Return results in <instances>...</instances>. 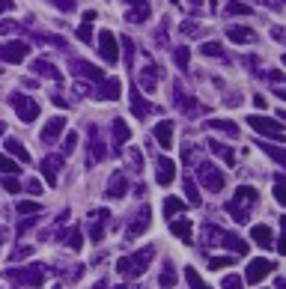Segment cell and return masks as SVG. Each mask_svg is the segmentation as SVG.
Segmentation results:
<instances>
[{"label": "cell", "mask_w": 286, "mask_h": 289, "mask_svg": "<svg viewBox=\"0 0 286 289\" xmlns=\"http://www.w3.org/2000/svg\"><path fill=\"white\" fill-rule=\"evenodd\" d=\"M3 188H6V191H12V194H18V191H21L18 179H12V176H6V179H3Z\"/></svg>", "instance_id": "cell-35"}, {"label": "cell", "mask_w": 286, "mask_h": 289, "mask_svg": "<svg viewBox=\"0 0 286 289\" xmlns=\"http://www.w3.org/2000/svg\"><path fill=\"white\" fill-rule=\"evenodd\" d=\"M42 206L39 203H33V200H21L18 203V215H33V212H39Z\"/></svg>", "instance_id": "cell-21"}, {"label": "cell", "mask_w": 286, "mask_h": 289, "mask_svg": "<svg viewBox=\"0 0 286 289\" xmlns=\"http://www.w3.org/2000/svg\"><path fill=\"white\" fill-rule=\"evenodd\" d=\"M203 54H206V57H218V54H221V45H218V42H206V45H203Z\"/></svg>", "instance_id": "cell-33"}, {"label": "cell", "mask_w": 286, "mask_h": 289, "mask_svg": "<svg viewBox=\"0 0 286 289\" xmlns=\"http://www.w3.org/2000/svg\"><path fill=\"white\" fill-rule=\"evenodd\" d=\"M212 125H214V128H221V131H227V134H236V128H233V125H227L224 120H218V122H212Z\"/></svg>", "instance_id": "cell-38"}, {"label": "cell", "mask_w": 286, "mask_h": 289, "mask_svg": "<svg viewBox=\"0 0 286 289\" xmlns=\"http://www.w3.org/2000/svg\"><path fill=\"white\" fill-rule=\"evenodd\" d=\"M131 3H146V0H131Z\"/></svg>", "instance_id": "cell-44"}, {"label": "cell", "mask_w": 286, "mask_h": 289, "mask_svg": "<svg viewBox=\"0 0 286 289\" xmlns=\"http://www.w3.org/2000/svg\"><path fill=\"white\" fill-rule=\"evenodd\" d=\"M6 149H9V152H12V155H18V158H21V161H30V152H27V149H24V146H21V143H18V140H15V137H9V140H6Z\"/></svg>", "instance_id": "cell-13"}, {"label": "cell", "mask_w": 286, "mask_h": 289, "mask_svg": "<svg viewBox=\"0 0 286 289\" xmlns=\"http://www.w3.org/2000/svg\"><path fill=\"white\" fill-rule=\"evenodd\" d=\"M12 3H9V0H0V12H3V9H9Z\"/></svg>", "instance_id": "cell-43"}, {"label": "cell", "mask_w": 286, "mask_h": 289, "mask_svg": "<svg viewBox=\"0 0 286 289\" xmlns=\"http://www.w3.org/2000/svg\"><path fill=\"white\" fill-rule=\"evenodd\" d=\"M179 212H185V203L179 197H167L164 200V218H173V215H179Z\"/></svg>", "instance_id": "cell-12"}, {"label": "cell", "mask_w": 286, "mask_h": 289, "mask_svg": "<svg viewBox=\"0 0 286 289\" xmlns=\"http://www.w3.org/2000/svg\"><path fill=\"white\" fill-rule=\"evenodd\" d=\"M185 277H188V283H191L194 289H209V286H206V283L200 280V274H197L194 268H185Z\"/></svg>", "instance_id": "cell-24"}, {"label": "cell", "mask_w": 286, "mask_h": 289, "mask_svg": "<svg viewBox=\"0 0 286 289\" xmlns=\"http://www.w3.org/2000/svg\"><path fill=\"white\" fill-rule=\"evenodd\" d=\"M170 230H173V236H179V239H185V241L191 239V221H176V224H173Z\"/></svg>", "instance_id": "cell-15"}, {"label": "cell", "mask_w": 286, "mask_h": 289, "mask_svg": "<svg viewBox=\"0 0 286 289\" xmlns=\"http://www.w3.org/2000/svg\"><path fill=\"white\" fill-rule=\"evenodd\" d=\"M185 194H188V200H191L194 206H200V194H197V188H194L191 179H185Z\"/></svg>", "instance_id": "cell-27"}, {"label": "cell", "mask_w": 286, "mask_h": 289, "mask_svg": "<svg viewBox=\"0 0 286 289\" xmlns=\"http://www.w3.org/2000/svg\"><path fill=\"white\" fill-rule=\"evenodd\" d=\"M78 39H81V42H93V27H90V24H81Z\"/></svg>", "instance_id": "cell-32"}, {"label": "cell", "mask_w": 286, "mask_h": 289, "mask_svg": "<svg viewBox=\"0 0 286 289\" xmlns=\"http://www.w3.org/2000/svg\"><path fill=\"white\" fill-rule=\"evenodd\" d=\"M122 191H125V179H114L111 188H107V197H122Z\"/></svg>", "instance_id": "cell-23"}, {"label": "cell", "mask_w": 286, "mask_h": 289, "mask_svg": "<svg viewBox=\"0 0 286 289\" xmlns=\"http://www.w3.org/2000/svg\"><path fill=\"white\" fill-rule=\"evenodd\" d=\"M227 12H233V15H250L254 9H250V6H244V3H236V0H233V3L227 6Z\"/></svg>", "instance_id": "cell-26"}, {"label": "cell", "mask_w": 286, "mask_h": 289, "mask_svg": "<svg viewBox=\"0 0 286 289\" xmlns=\"http://www.w3.org/2000/svg\"><path fill=\"white\" fill-rule=\"evenodd\" d=\"M90 21H95V12L90 9V12H84V24H90Z\"/></svg>", "instance_id": "cell-42"}, {"label": "cell", "mask_w": 286, "mask_h": 289, "mask_svg": "<svg viewBox=\"0 0 286 289\" xmlns=\"http://www.w3.org/2000/svg\"><path fill=\"white\" fill-rule=\"evenodd\" d=\"M262 149H265V152H268V155H271L274 161H283V152H280V149H274L271 143H262Z\"/></svg>", "instance_id": "cell-36"}, {"label": "cell", "mask_w": 286, "mask_h": 289, "mask_svg": "<svg viewBox=\"0 0 286 289\" xmlns=\"http://www.w3.org/2000/svg\"><path fill=\"white\" fill-rule=\"evenodd\" d=\"M224 289H241V277H236V274H230V277H224V283H221Z\"/></svg>", "instance_id": "cell-31"}, {"label": "cell", "mask_w": 286, "mask_h": 289, "mask_svg": "<svg viewBox=\"0 0 286 289\" xmlns=\"http://www.w3.org/2000/svg\"><path fill=\"white\" fill-rule=\"evenodd\" d=\"M98 48H101L104 63H117L119 60V48H117V39H114L111 30H101L98 33Z\"/></svg>", "instance_id": "cell-2"}, {"label": "cell", "mask_w": 286, "mask_h": 289, "mask_svg": "<svg viewBox=\"0 0 286 289\" xmlns=\"http://www.w3.org/2000/svg\"><path fill=\"white\" fill-rule=\"evenodd\" d=\"M227 36H230L233 42H254V39H257V33H254V30H247V27H230Z\"/></svg>", "instance_id": "cell-11"}, {"label": "cell", "mask_w": 286, "mask_h": 289, "mask_svg": "<svg viewBox=\"0 0 286 289\" xmlns=\"http://www.w3.org/2000/svg\"><path fill=\"white\" fill-rule=\"evenodd\" d=\"M274 200H277V203H283V200H286V191H283V182H280V179L274 182Z\"/></svg>", "instance_id": "cell-37"}, {"label": "cell", "mask_w": 286, "mask_h": 289, "mask_svg": "<svg viewBox=\"0 0 286 289\" xmlns=\"http://www.w3.org/2000/svg\"><path fill=\"white\" fill-rule=\"evenodd\" d=\"M134 98H140V93H137V90H134ZM131 111H134V117H143V114H149V104L134 101V107H131Z\"/></svg>", "instance_id": "cell-29"}, {"label": "cell", "mask_w": 286, "mask_h": 289, "mask_svg": "<svg viewBox=\"0 0 286 289\" xmlns=\"http://www.w3.org/2000/svg\"><path fill=\"white\" fill-rule=\"evenodd\" d=\"M36 72H45V75H48V78H54V81L60 78V72H57L51 63H45V60H39V63H36Z\"/></svg>", "instance_id": "cell-22"}, {"label": "cell", "mask_w": 286, "mask_h": 289, "mask_svg": "<svg viewBox=\"0 0 286 289\" xmlns=\"http://www.w3.org/2000/svg\"><path fill=\"white\" fill-rule=\"evenodd\" d=\"M63 128H66V120H63V117H51V120H48V125L42 128V140H45V143L57 140V137L63 134Z\"/></svg>", "instance_id": "cell-7"}, {"label": "cell", "mask_w": 286, "mask_h": 289, "mask_svg": "<svg viewBox=\"0 0 286 289\" xmlns=\"http://www.w3.org/2000/svg\"><path fill=\"white\" fill-rule=\"evenodd\" d=\"M173 283H176V271H173V268H170V265H167V268H164V271H161V286H167V289H170V286H173Z\"/></svg>", "instance_id": "cell-28"}, {"label": "cell", "mask_w": 286, "mask_h": 289, "mask_svg": "<svg viewBox=\"0 0 286 289\" xmlns=\"http://www.w3.org/2000/svg\"><path fill=\"white\" fill-rule=\"evenodd\" d=\"M274 268H277V265H274L271 260H254V263L247 265V283H260V280H265Z\"/></svg>", "instance_id": "cell-3"}, {"label": "cell", "mask_w": 286, "mask_h": 289, "mask_svg": "<svg viewBox=\"0 0 286 289\" xmlns=\"http://www.w3.org/2000/svg\"><path fill=\"white\" fill-rule=\"evenodd\" d=\"M250 239H254L260 247H271L274 241H271V230L265 227V224H257L254 230H250Z\"/></svg>", "instance_id": "cell-10"}, {"label": "cell", "mask_w": 286, "mask_h": 289, "mask_svg": "<svg viewBox=\"0 0 286 289\" xmlns=\"http://www.w3.org/2000/svg\"><path fill=\"white\" fill-rule=\"evenodd\" d=\"M155 140L161 143L164 149H170L173 146V122H158L155 125Z\"/></svg>", "instance_id": "cell-9"}, {"label": "cell", "mask_w": 286, "mask_h": 289, "mask_svg": "<svg viewBox=\"0 0 286 289\" xmlns=\"http://www.w3.org/2000/svg\"><path fill=\"white\" fill-rule=\"evenodd\" d=\"M114 137H117V146H122V143H125L128 137H131V131H128V125L117 120V125H114Z\"/></svg>", "instance_id": "cell-16"}, {"label": "cell", "mask_w": 286, "mask_h": 289, "mask_svg": "<svg viewBox=\"0 0 286 289\" xmlns=\"http://www.w3.org/2000/svg\"><path fill=\"white\" fill-rule=\"evenodd\" d=\"M140 81H143V90L152 93V90H155V69H152V66L143 69V78H140Z\"/></svg>", "instance_id": "cell-17"}, {"label": "cell", "mask_w": 286, "mask_h": 289, "mask_svg": "<svg viewBox=\"0 0 286 289\" xmlns=\"http://www.w3.org/2000/svg\"><path fill=\"white\" fill-rule=\"evenodd\" d=\"M0 131H3V128H0Z\"/></svg>", "instance_id": "cell-46"}, {"label": "cell", "mask_w": 286, "mask_h": 289, "mask_svg": "<svg viewBox=\"0 0 286 289\" xmlns=\"http://www.w3.org/2000/svg\"><path fill=\"white\" fill-rule=\"evenodd\" d=\"M254 104H257V107H260V111H262V107L268 104V98H262V96H257V98H254Z\"/></svg>", "instance_id": "cell-41"}, {"label": "cell", "mask_w": 286, "mask_h": 289, "mask_svg": "<svg viewBox=\"0 0 286 289\" xmlns=\"http://www.w3.org/2000/svg\"><path fill=\"white\" fill-rule=\"evenodd\" d=\"M81 244H84V241H81V233L75 230V233H72V250H81Z\"/></svg>", "instance_id": "cell-40"}, {"label": "cell", "mask_w": 286, "mask_h": 289, "mask_svg": "<svg viewBox=\"0 0 286 289\" xmlns=\"http://www.w3.org/2000/svg\"><path fill=\"white\" fill-rule=\"evenodd\" d=\"M247 122H250V128H254V131H260L265 137H274V140L283 137V125L277 120H271V117H247Z\"/></svg>", "instance_id": "cell-1"}, {"label": "cell", "mask_w": 286, "mask_h": 289, "mask_svg": "<svg viewBox=\"0 0 286 289\" xmlns=\"http://www.w3.org/2000/svg\"><path fill=\"white\" fill-rule=\"evenodd\" d=\"M230 265H233V257H212V263H209V268H214V271L230 268Z\"/></svg>", "instance_id": "cell-20"}, {"label": "cell", "mask_w": 286, "mask_h": 289, "mask_svg": "<svg viewBox=\"0 0 286 289\" xmlns=\"http://www.w3.org/2000/svg\"><path fill=\"white\" fill-rule=\"evenodd\" d=\"M75 143H78V134H75V131H69L66 140H63V152H72V149H75Z\"/></svg>", "instance_id": "cell-30"}, {"label": "cell", "mask_w": 286, "mask_h": 289, "mask_svg": "<svg viewBox=\"0 0 286 289\" xmlns=\"http://www.w3.org/2000/svg\"><path fill=\"white\" fill-rule=\"evenodd\" d=\"M54 3H57L63 12H72V9H75V3H72V0H54Z\"/></svg>", "instance_id": "cell-39"}, {"label": "cell", "mask_w": 286, "mask_h": 289, "mask_svg": "<svg viewBox=\"0 0 286 289\" xmlns=\"http://www.w3.org/2000/svg\"><path fill=\"white\" fill-rule=\"evenodd\" d=\"M221 244H227L230 250H236V254H247V241H241V239H236V236H224Z\"/></svg>", "instance_id": "cell-14"}, {"label": "cell", "mask_w": 286, "mask_h": 289, "mask_svg": "<svg viewBox=\"0 0 286 289\" xmlns=\"http://www.w3.org/2000/svg\"><path fill=\"white\" fill-rule=\"evenodd\" d=\"M176 63H179V69H188V48L176 51Z\"/></svg>", "instance_id": "cell-34"}, {"label": "cell", "mask_w": 286, "mask_h": 289, "mask_svg": "<svg viewBox=\"0 0 286 289\" xmlns=\"http://www.w3.org/2000/svg\"><path fill=\"white\" fill-rule=\"evenodd\" d=\"M200 179H203V185L212 188V191H221L224 188V176L214 170L212 164H200Z\"/></svg>", "instance_id": "cell-5"}, {"label": "cell", "mask_w": 286, "mask_h": 289, "mask_svg": "<svg viewBox=\"0 0 286 289\" xmlns=\"http://www.w3.org/2000/svg\"><path fill=\"white\" fill-rule=\"evenodd\" d=\"M173 176H176V164H173L170 158H161V161H158V173H155L158 185H170Z\"/></svg>", "instance_id": "cell-8"}, {"label": "cell", "mask_w": 286, "mask_h": 289, "mask_svg": "<svg viewBox=\"0 0 286 289\" xmlns=\"http://www.w3.org/2000/svg\"><path fill=\"white\" fill-rule=\"evenodd\" d=\"M0 173H18V164L6 155H0Z\"/></svg>", "instance_id": "cell-25"}, {"label": "cell", "mask_w": 286, "mask_h": 289, "mask_svg": "<svg viewBox=\"0 0 286 289\" xmlns=\"http://www.w3.org/2000/svg\"><path fill=\"white\" fill-rule=\"evenodd\" d=\"M27 54H30V45H27V42H9L3 51H0L3 63H21Z\"/></svg>", "instance_id": "cell-6"}, {"label": "cell", "mask_w": 286, "mask_h": 289, "mask_svg": "<svg viewBox=\"0 0 286 289\" xmlns=\"http://www.w3.org/2000/svg\"><path fill=\"white\" fill-rule=\"evenodd\" d=\"M78 69H81V72H87V78H93V81H101V78H104V72H101V69H95V66L78 63Z\"/></svg>", "instance_id": "cell-19"}, {"label": "cell", "mask_w": 286, "mask_h": 289, "mask_svg": "<svg viewBox=\"0 0 286 289\" xmlns=\"http://www.w3.org/2000/svg\"><path fill=\"white\" fill-rule=\"evenodd\" d=\"M15 111H18V117L24 120V122H33L36 117H39V104L36 101H30V98H24V96H15Z\"/></svg>", "instance_id": "cell-4"}, {"label": "cell", "mask_w": 286, "mask_h": 289, "mask_svg": "<svg viewBox=\"0 0 286 289\" xmlns=\"http://www.w3.org/2000/svg\"><path fill=\"white\" fill-rule=\"evenodd\" d=\"M95 289H104V283H95Z\"/></svg>", "instance_id": "cell-45"}, {"label": "cell", "mask_w": 286, "mask_h": 289, "mask_svg": "<svg viewBox=\"0 0 286 289\" xmlns=\"http://www.w3.org/2000/svg\"><path fill=\"white\" fill-rule=\"evenodd\" d=\"M111 96H119V81H104V87H101V98L107 101Z\"/></svg>", "instance_id": "cell-18"}]
</instances>
